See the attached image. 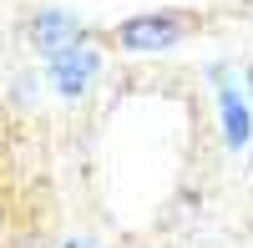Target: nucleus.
I'll return each instance as SVG.
<instances>
[{"label":"nucleus","mask_w":253,"mask_h":248,"mask_svg":"<svg viewBox=\"0 0 253 248\" xmlns=\"http://www.w3.org/2000/svg\"><path fill=\"white\" fill-rule=\"evenodd\" d=\"M66 248H91V243H66Z\"/></svg>","instance_id":"obj_5"},{"label":"nucleus","mask_w":253,"mask_h":248,"mask_svg":"<svg viewBox=\"0 0 253 248\" xmlns=\"http://www.w3.org/2000/svg\"><path fill=\"white\" fill-rule=\"evenodd\" d=\"M248 91H253V66H248Z\"/></svg>","instance_id":"obj_6"},{"label":"nucleus","mask_w":253,"mask_h":248,"mask_svg":"<svg viewBox=\"0 0 253 248\" xmlns=\"http://www.w3.org/2000/svg\"><path fill=\"white\" fill-rule=\"evenodd\" d=\"M81 20L76 15H66V10H41L36 20H31V41H36V51L46 56V61H56L61 51H71V46H81Z\"/></svg>","instance_id":"obj_2"},{"label":"nucleus","mask_w":253,"mask_h":248,"mask_svg":"<svg viewBox=\"0 0 253 248\" xmlns=\"http://www.w3.org/2000/svg\"><path fill=\"white\" fill-rule=\"evenodd\" d=\"M51 66V86L61 91V96H81L96 81V66H101V56L91 51V46H71V51H61L56 61H46Z\"/></svg>","instance_id":"obj_3"},{"label":"nucleus","mask_w":253,"mask_h":248,"mask_svg":"<svg viewBox=\"0 0 253 248\" xmlns=\"http://www.w3.org/2000/svg\"><path fill=\"white\" fill-rule=\"evenodd\" d=\"M182 31H187L182 15H132L117 31V46L122 51H167L182 41Z\"/></svg>","instance_id":"obj_1"},{"label":"nucleus","mask_w":253,"mask_h":248,"mask_svg":"<svg viewBox=\"0 0 253 248\" xmlns=\"http://www.w3.org/2000/svg\"><path fill=\"white\" fill-rule=\"evenodd\" d=\"M218 117H223V142H228L233 152H243V147H248V137H253V117H248L243 96H238L233 86H223V91H218Z\"/></svg>","instance_id":"obj_4"}]
</instances>
